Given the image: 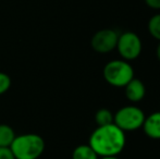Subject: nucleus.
<instances>
[{"label":"nucleus","mask_w":160,"mask_h":159,"mask_svg":"<svg viewBox=\"0 0 160 159\" xmlns=\"http://www.w3.org/2000/svg\"><path fill=\"white\" fill-rule=\"evenodd\" d=\"M113 119H114V115L107 108L99 109L95 115V122L97 123L98 127L113 123Z\"/></svg>","instance_id":"11"},{"label":"nucleus","mask_w":160,"mask_h":159,"mask_svg":"<svg viewBox=\"0 0 160 159\" xmlns=\"http://www.w3.org/2000/svg\"><path fill=\"white\" fill-rule=\"evenodd\" d=\"M119 34L111 28H103L94 34L92 37V48L99 53H108L117 48Z\"/></svg>","instance_id":"6"},{"label":"nucleus","mask_w":160,"mask_h":159,"mask_svg":"<svg viewBox=\"0 0 160 159\" xmlns=\"http://www.w3.org/2000/svg\"><path fill=\"white\" fill-rule=\"evenodd\" d=\"M72 159H99V156L87 144L75 147V149L72 153Z\"/></svg>","instance_id":"9"},{"label":"nucleus","mask_w":160,"mask_h":159,"mask_svg":"<svg viewBox=\"0 0 160 159\" xmlns=\"http://www.w3.org/2000/svg\"><path fill=\"white\" fill-rule=\"evenodd\" d=\"M106 82L114 87H124L134 77V69L127 60H111L103 68Z\"/></svg>","instance_id":"3"},{"label":"nucleus","mask_w":160,"mask_h":159,"mask_svg":"<svg viewBox=\"0 0 160 159\" xmlns=\"http://www.w3.org/2000/svg\"><path fill=\"white\" fill-rule=\"evenodd\" d=\"M100 159H120V158H118V156H112V157H101Z\"/></svg>","instance_id":"17"},{"label":"nucleus","mask_w":160,"mask_h":159,"mask_svg":"<svg viewBox=\"0 0 160 159\" xmlns=\"http://www.w3.org/2000/svg\"><path fill=\"white\" fill-rule=\"evenodd\" d=\"M142 40L134 32H124L119 35L117 48L123 60L132 61L139 57L142 52Z\"/></svg>","instance_id":"5"},{"label":"nucleus","mask_w":160,"mask_h":159,"mask_svg":"<svg viewBox=\"0 0 160 159\" xmlns=\"http://www.w3.org/2000/svg\"><path fill=\"white\" fill-rule=\"evenodd\" d=\"M145 113L137 106H124L120 108L114 115L113 123L122 131H135L143 127L145 121Z\"/></svg>","instance_id":"4"},{"label":"nucleus","mask_w":160,"mask_h":159,"mask_svg":"<svg viewBox=\"0 0 160 159\" xmlns=\"http://www.w3.org/2000/svg\"><path fill=\"white\" fill-rule=\"evenodd\" d=\"M14 130L8 124H0V147H10L15 137Z\"/></svg>","instance_id":"10"},{"label":"nucleus","mask_w":160,"mask_h":159,"mask_svg":"<svg viewBox=\"0 0 160 159\" xmlns=\"http://www.w3.org/2000/svg\"><path fill=\"white\" fill-rule=\"evenodd\" d=\"M142 127L148 137L152 140H160V111L146 117Z\"/></svg>","instance_id":"8"},{"label":"nucleus","mask_w":160,"mask_h":159,"mask_svg":"<svg viewBox=\"0 0 160 159\" xmlns=\"http://www.w3.org/2000/svg\"><path fill=\"white\" fill-rule=\"evenodd\" d=\"M156 55H157V58H158V60L160 61V42L158 44V46H157V50H156Z\"/></svg>","instance_id":"16"},{"label":"nucleus","mask_w":160,"mask_h":159,"mask_svg":"<svg viewBox=\"0 0 160 159\" xmlns=\"http://www.w3.org/2000/svg\"><path fill=\"white\" fill-rule=\"evenodd\" d=\"M145 3L149 8L155 10H160V0H145Z\"/></svg>","instance_id":"15"},{"label":"nucleus","mask_w":160,"mask_h":159,"mask_svg":"<svg viewBox=\"0 0 160 159\" xmlns=\"http://www.w3.org/2000/svg\"><path fill=\"white\" fill-rule=\"evenodd\" d=\"M11 87V77L7 73L0 72V95L7 93Z\"/></svg>","instance_id":"13"},{"label":"nucleus","mask_w":160,"mask_h":159,"mask_svg":"<svg viewBox=\"0 0 160 159\" xmlns=\"http://www.w3.org/2000/svg\"><path fill=\"white\" fill-rule=\"evenodd\" d=\"M0 159H15L10 147H0Z\"/></svg>","instance_id":"14"},{"label":"nucleus","mask_w":160,"mask_h":159,"mask_svg":"<svg viewBox=\"0 0 160 159\" xmlns=\"http://www.w3.org/2000/svg\"><path fill=\"white\" fill-rule=\"evenodd\" d=\"M15 159H38L45 152V141L35 133L15 136L10 146Z\"/></svg>","instance_id":"2"},{"label":"nucleus","mask_w":160,"mask_h":159,"mask_svg":"<svg viewBox=\"0 0 160 159\" xmlns=\"http://www.w3.org/2000/svg\"><path fill=\"white\" fill-rule=\"evenodd\" d=\"M148 32L154 38L160 42V13L150 17L148 22Z\"/></svg>","instance_id":"12"},{"label":"nucleus","mask_w":160,"mask_h":159,"mask_svg":"<svg viewBox=\"0 0 160 159\" xmlns=\"http://www.w3.org/2000/svg\"><path fill=\"white\" fill-rule=\"evenodd\" d=\"M124 93L131 102H139L146 95V86L139 79L133 77L124 86Z\"/></svg>","instance_id":"7"},{"label":"nucleus","mask_w":160,"mask_h":159,"mask_svg":"<svg viewBox=\"0 0 160 159\" xmlns=\"http://www.w3.org/2000/svg\"><path fill=\"white\" fill-rule=\"evenodd\" d=\"M127 144L125 132L110 123L97 127L89 136L88 145L99 157H112L122 153Z\"/></svg>","instance_id":"1"}]
</instances>
